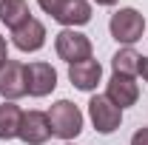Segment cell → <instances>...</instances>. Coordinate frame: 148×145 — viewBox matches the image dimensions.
<instances>
[{
	"label": "cell",
	"instance_id": "6",
	"mask_svg": "<svg viewBox=\"0 0 148 145\" xmlns=\"http://www.w3.org/2000/svg\"><path fill=\"white\" fill-rule=\"evenodd\" d=\"M20 140L26 145H43L51 137V122L49 114L43 111H23V122H20Z\"/></svg>",
	"mask_w": 148,
	"mask_h": 145
},
{
	"label": "cell",
	"instance_id": "11",
	"mask_svg": "<svg viewBox=\"0 0 148 145\" xmlns=\"http://www.w3.org/2000/svg\"><path fill=\"white\" fill-rule=\"evenodd\" d=\"M57 23H63L66 29H71V26H86L88 20H91V6L86 3V0H71L69 6H63L60 12H57Z\"/></svg>",
	"mask_w": 148,
	"mask_h": 145
},
{
	"label": "cell",
	"instance_id": "9",
	"mask_svg": "<svg viewBox=\"0 0 148 145\" xmlns=\"http://www.w3.org/2000/svg\"><path fill=\"white\" fill-rule=\"evenodd\" d=\"M12 43L17 46L20 51H40L46 46V26L40 20L29 17L23 26H17L12 31Z\"/></svg>",
	"mask_w": 148,
	"mask_h": 145
},
{
	"label": "cell",
	"instance_id": "5",
	"mask_svg": "<svg viewBox=\"0 0 148 145\" xmlns=\"http://www.w3.org/2000/svg\"><path fill=\"white\" fill-rule=\"evenodd\" d=\"M29 94V85H26V66L17 63V60H9L3 68H0V97L6 103H14L20 97Z\"/></svg>",
	"mask_w": 148,
	"mask_h": 145
},
{
	"label": "cell",
	"instance_id": "20",
	"mask_svg": "<svg viewBox=\"0 0 148 145\" xmlns=\"http://www.w3.org/2000/svg\"><path fill=\"white\" fill-rule=\"evenodd\" d=\"M69 145H71V142H69Z\"/></svg>",
	"mask_w": 148,
	"mask_h": 145
},
{
	"label": "cell",
	"instance_id": "16",
	"mask_svg": "<svg viewBox=\"0 0 148 145\" xmlns=\"http://www.w3.org/2000/svg\"><path fill=\"white\" fill-rule=\"evenodd\" d=\"M131 145H148V128H137L131 137Z\"/></svg>",
	"mask_w": 148,
	"mask_h": 145
},
{
	"label": "cell",
	"instance_id": "4",
	"mask_svg": "<svg viewBox=\"0 0 148 145\" xmlns=\"http://www.w3.org/2000/svg\"><path fill=\"white\" fill-rule=\"evenodd\" d=\"M88 117L100 134H114L123 122V108H117L106 94H97L88 100Z\"/></svg>",
	"mask_w": 148,
	"mask_h": 145
},
{
	"label": "cell",
	"instance_id": "1",
	"mask_svg": "<svg viewBox=\"0 0 148 145\" xmlns=\"http://www.w3.org/2000/svg\"><path fill=\"white\" fill-rule=\"evenodd\" d=\"M49 122H51V137L74 140L83 131V111L71 100H57L49 111Z\"/></svg>",
	"mask_w": 148,
	"mask_h": 145
},
{
	"label": "cell",
	"instance_id": "18",
	"mask_svg": "<svg viewBox=\"0 0 148 145\" xmlns=\"http://www.w3.org/2000/svg\"><path fill=\"white\" fill-rule=\"evenodd\" d=\"M140 74H143V80L148 83V57H143V60H140Z\"/></svg>",
	"mask_w": 148,
	"mask_h": 145
},
{
	"label": "cell",
	"instance_id": "19",
	"mask_svg": "<svg viewBox=\"0 0 148 145\" xmlns=\"http://www.w3.org/2000/svg\"><path fill=\"white\" fill-rule=\"evenodd\" d=\"M94 3H97V6H114L117 0H94Z\"/></svg>",
	"mask_w": 148,
	"mask_h": 145
},
{
	"label": "cell",
	"instance_id": "14",
	"mask_svg": "<svg viewBox=\"0 0 148 145\" xmlns=\"http://www.w3.org/2000/svg\"><path fill=\"white\" fill-rule=\"evenodd\" d=\"M140 60H143V54H137L131 46L128 49H120V51L114 54V60H111L114 74H128V77L140 74Z\"/></svg>",
	"mask_w": 148,
	"mask_h": 145
},
{
	"label": "cell",
	"instance_id": "15",
	"mask_svg": "<svg viewBox=\"0 0 148 145\" xmlns=\"http://www.w3.org/2000/svg\"><path fill=\"white\" fill-rule=\"evenodd\" d=\"M40 3V9L46 12V14H51V17H57V12L63 9V6H69L71 0H37Z\"/></svg>",
	"mask_w": 148,
	"mask_h": 145
},
{
	"label": "cell",
	"instance_id": "10",
	"mask_svg": "<svg viewBox=\"0 0 148 145\" xmlns=\"http://www.w3.org/2000/svg\"><path fill=\"white\" fill-rule=\"evenodd\" d=\"M100 77H103V66L97 60H83V63L69 66V80H71L74 88H80V91H94Z\"/></svg>",
	"mask_w": 148,
	"mask_h": 145
},
{
	"label": "cell",
	"instance_id": "3",
	"mask_svg": "<svg viewBox=\"0 0 148 145\" xmlns=\"http://www.w3.org/2000/svg\"><path fill=\"white\" fill-rule=\"evenodd\" d=\"M54 51H57L60 60H66L69 66H74V63L91 60V40L83 34V31L63 29V31L54 37Z\"/></svg>",
	"mask_w": 148,
	"mask_h": 145
},
{
	"label": "cell",
	"instance_id": "17",
	"mask_svg": "<svg viewBox=\"0 0 148 145\" xmlns=\"http://www.w3.org/2000/svg\"><path fill=\"white\" fill-rule=\"evenodd\" d=\"M6 63H9V49H6V40L0 37V68H3Z\"/></svg>",
	"mask_w": 148,
	"mask_h": 145
},
{
	"label": "cell",
	"instance_id": "8",
	"mask_svg": "<svg viewBox=\"0 0 148 145\" xmlns=\"http://www.w3.org/2000/svg\"><path fill=\"white\" fill-rule=\"evenodd\" d=\"M106 97L117 108H128V105H134L140 100V85L134 83V77H128V74H111Z\"/></svg>",
	"mask_w": 148,
	"mask_h": 145
},
{
	"label": "cell",
	"instance_id": "2",
	"mask_svg": "<svg viewBox=\"0 0 148 145\" xmlns=\"http://www.w3.org/2000/svg\"><path fill=\"white\" fill-rule=\"evenodd\" d=\"M108 31L117 43L123 46H134L143 31H145V17L137 12V9H120L111 14V23H108Z\"/></svg>",
	"mask_w": 148,
	"mask_h": 145
},
{
	"label": "cell",
	"instance_id": "12",
	"mask_svg": "<svg viewBox=\"0 0 148 145\" xmlns=\"http://www.w3.org/2000/svg\"><path fill=\"white\" fill-rule=\"evenodd\" d=\"M32 17L29 12V3L26 0H0V20L14 31L17 26H23L26 20Z\"/></svg>",
	"mask_w": 148,
	"mask_h": 145
},
{
	"label": "cell",
	"instance_id": "7",
	"mask_svg": "<svg viewBox=\"0 0 148 145\" xmlns=\"http://www.w3.org/2000/svg\"><path fill=\"white\" fill-rule=\"evenodd\" d=\"M26 85H29L32 97H46V94H51L57 88V71L43 60L29 63L26 66Z\"/></svg>",
	"mask_w": 148,
	"mask_h": 145
},
{
	"label": "cell",
	"instance_id": "13",
	"mask_svg": "<svg viewBox=\"0 0 148 145\" xmlns=\"http://www.w3.org/2000/svg\"><path fill=\"white\" fill-rule=\"evenodd\" d=\"M20 122H23L20 105L3 103V105H0V140H14L20 134Z\"/></svg>",
	"mask_w": 148,
	"mask_h": 145
}]
</instances>
